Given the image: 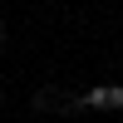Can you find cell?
Returning <instances> with one entry per match:
<instances>
[{"label": "cell", "instance_id": "cell-1", "mask_svg": "<svg viewBox=\"0 0 123 123\" xmlns=\"http://www.w3.org/2000/svg\"><path fill=\"white\" fill-rule=\"evenodd\" d=\"M84 108H123V89L118 84H98L84 94Z\"/></svg>", "mask_w": 123, "mask_h": 123}, {"label": "cell", "instance_id": "cell-2", "mask_svg": "<svg viewBox=\"0 0 123 123\" xmlns=\"http://www.w3.org/2000/svg\"><path fill=\"white\" fill-rule=\"evenodd\" d=\"M54 104H59L54 89H39V94H35V108H54Z\"/></svg>", "mask_w": 123, "mask_h": 123}, {"label": "cell", "instance_id": "cell-3", "mask_svg": "<svg viewBox=\"0 0 123 123\" xmlns=\"http://www.w3.org/2000/svg\"><path fill=\"white\" fill-rule=\"evenodd\" d=\"M0 49H5V30H0Z\"/></svg>", "mask_w": 123, "mask_h": 123}]
</instances>
